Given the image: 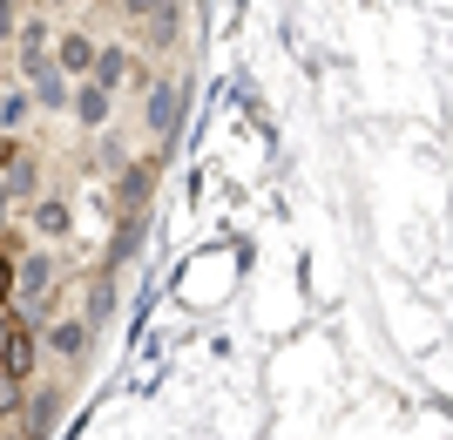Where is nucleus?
Segmentation results:
<instances>
[{"mask_svg":"<svg viewBox=\"0 0 453 440\" xmlns=\"http://www.w3.org/2000/svg\"><path fill=\"white\" fill-rule=\"evenodd\" d=\"M55 298H61V258L55 251H27V258H14V305H20V319H48L55 312Z\"/></svg>","mask_w":453,"mask_h":440,"instance_id":"obj_1","label":"nucleus"},{"mask_svg":"<svg viewBox=\"0 0 453 440\" xmlns=\"http://www.w3.org/2000/svg\"><path fill=\"white\" fill-rule=\"evenodd\" d=\"M88 81L95 89H122V81H135V89H150V68H142V55H135V48H122V41H102V48H95V68H88Z\"/></svg>","mask_w":453,"mask_h":440,"instance_id":"obj_3","label":"nucleus"},{"mask_svg":"<svg viewBox=\"0 0 453 440\" xmlns=\"http://www.w3.org/2000/svg\"><path fill=\"white\" fill-rule=\"evenodd\" d=\"M20 156H27V150H20V143H14V135H0V176H7V170H14V163H20Z\"/></svg>","mask_w":453,"mask_h":440,"instance_id":"obj_19","label":"nucleus"},{"mask_svg":"<svg viewBox=\"0 0 453 440\" xmlns=\"http://www.w3.org/2000/svg\"><path fill=\"white\" fill-rule=\"evenodd\" d=\"M95 48H102V41L95 35H61L55 41V68H61V81H88V68H95Z\"/></svg>","mask_w":453,"mask_h":440,"instance_id":"obj_9","label":"nucleus"},{"mask_svg":"<svg viewBox=\"0 0 453 440\" xmlns=\"http://www.w3.org/2000/svg\"><path fill=\"white\" fill-rule=\"evenodd\" d=\"M20 406H27V386L0 380V421H20Z\"/></svg>","mask_w":453,"mask_h":440,"instance_id":"obj_15","label":"nucleus"},{"mask_svg":"<svg viewBox=\"0 0 453 440\" xmlns=\"http://www.w3.org/2000/svg\"><path fill=\"white\" fill-rule=\"evenodd\" d=\"M35 366H41V326L20 312H0V380L35 386Z\"/></svg>","mask_w":453,"mask_h":440,"instance_id":"obj_2","label":"nucleus"},{"mask_svg":"<svg viewBox=\"0 0 453 440\" xmlns=\"http://www.w3.org/2000/svg\"><path fill=\"white\" fill-rule=\"evenodd\" d=\"M135 244H142V217H122V230H115V258H129Z\"/></svg>","mask_w":453,"mask_h":440,"instance_id":"obj_16","label":"nucleus"},{"mask_svg":"<svg viewBox=\"0 0 453 440\" xmlns=\"http://www.w3.org/2000/svg\"><path fill=\"white\" fill-rule=\"evenodd\" d=\"M55 7H68V0H55Z\"/></svg>","mask_w":453,"mask_h":440,"instance_id":"obj_21","label":"nucleus"},{"mask_svg":"<svg viewBox=\"0 0 453 440\" xmlns=\"http://www.w3.org/2000/svg\"><path fill=\"white\" fill-rule=\"evenodd\" d=\"M150 183H156V156H142V163H122V204H142L150 197Z\"/></svg>","mask_w":453,"mask_h":440,"instance_id":"obj_12","label":"nucleus"},{"mask_svg":"<svg viewBox=\"0 0 453 440\" xmlns=\"http://www.w3.org/2000/svg\"><path fill=\"white\" fill-rule=\"evenodd\" d=\"M115 14L142 20L150 48H176V35H183V0H115Z\"/></svg>","mask_w":453,"mask_h":440,"instance_id":"obj_4","label":"nucleus"},{"mask_svg":"<svg viewBox=\"0 0 453 440\" xmlns=\"http://www.w3.org/2000/svg\"><path fill=\"white\" fill-rule=\"evenodd\" d=\"M27 115H35V96H27V89H0V135H20Z\"/></svg>","mask_w":453,"mask_h":440,"instance_id":"obj_13","label":"nucleus"},{"mask_svg":"<svg viewBox=\"0 0 453 440\" xmlns=\"http://www.w3.org/2000/svg\"><path fill=\"white\" fill-rule=\"evenodd\" d=\"M61 421V386H35V400L20 406V421H14V440H48Z\"/></svg>","mask_w":453,"mask_h":440,"instance_id":"obj_6","label":"nucleus"},{"mask_svg":"<svg viewBox=\"0 0 453 440\" xmlns=\"http://www.w3.org/2000/svg\"><path fill=\"white\" fill-rule=\"evenodd\" d=\"M68 115H75L81 129H109L115 96H109V89H95V81H75V89H68Z\"/></svg>","mask_w":453,"mask_h":440,"instance_id":"obj_8","label":"nucleus"},{"mask_svg":"<svg viewBox=\"0 0 453 440\" xmlns=\"http://www.w3.org/2000/svg\"><path fill=\"white\" fill-rule=\"evenodd\" d=\"M88 339H95V326L88 319H48V326H41V352H55V359H81V352H88Z\"/></svg>","mask_w":453,"mask_h":440,"instance_id":"obj_7","label":"nucleus"},{"mask_svg":"<svg viewBox=\"0 0 453 440\" xmlns=\"http://www.w3.org/2000/svg\"><path fill=\"white\" fill-rule=\"evenodd\" d=\"M109 312H115V285H109V271H95V278H88V312H81V319H88V326H102Z\"/></svg>","mask_w":453,"mask_h":440,"instance_id":"obj_14","label":"nucleus"},{"mask_svg":"<svg viewBox=\"0 0 453 440\" xmlns=\"http://www.w3.org/2000/svg\"><path fill=\"white\" fill-rule=\"evenodd\" d=\"M142 122H150V135L163 143V150H170L176 129H183V81L156 75V81H150V102H142Z\"/></svg>","mask_w":453,"mask_h":440,"instance_id":"obj_5","label":"nucleus"},{"mask_svg":"<svg viewBox=\"0 0 453 440\" xmlns=\"http://www.w3.org/2000/svg\"><path fill=\"white\" fill-rule=\"evenodd\" d=\"M14 35H20V7H14V0H0V48H7Z\"/></svg>","mask_w":453,"mask_h":440,"instance_id":"obj_18","label":"nucleus"},{"mask_svg":"<svg viewBox=\"0 0 453 440\" xmlns=\"http://www.w3.org/2000/svg\"><path fill=\"white\" fill-rule=\"evenodd\" d=\"M27 224H35L41 237H68V230H75V211H68L61 197H41L35 211H27Z\"/></svg>","mask_w":453,"mask_h":440,"instance_id":"obj_10","label":"nucleus"},{"mask_svg":"<svg viewBox=\"0 0 453 440\" xmlns=\"http://www.w3.org/2000/svg\"><path fill=\"white\" fill-rule=\"evenodd\" d=\"M0 183H7V197H14V204H41V163H35V156H20Z\"/></svg>","mask_w":453,"mask_h":440,"instance_id":"obj_11","label":"nucleus"},{"mask_svg":"<svg viewBox=\"0 0 453 440\" xmlns=\"http://www.w3.org/2000/svg\"><path fill=\"white\" fill-rule=\"evenodd\" d=\"M14 305V251L0 244V312Z\"/></svg>","mask_w":453,"mask_h":440,"instance_id":"obj_17","label":"nucleus"},{"mask_svg":"<svg viewBox=\"0 0 453 440\" xmlns=\"http://www.w3.org/2000/svg\"><path fill=\"white\" fill-rule=\"evenodd\" d=\"M14 211H20V204L7 197V183H0V230H7V217H14Z\"/></svg>","mask_w":453,"mask_h":440,"instance_id":"obj_20","label":"nucleus"}]
</instances>
